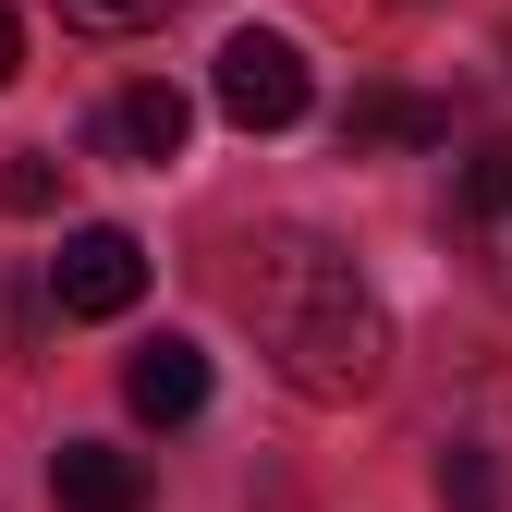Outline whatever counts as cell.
Returning <instances> with one entry per match:
<instances>
[{"mask_svg": "<svg viewBox=\"0 0 512 512\" xmlns=\"http://www.w3.org/2000/svg\"><path fill=\"white\" fill-rule=\"evenodd\" d=\"M49 500L61 512H147V476H135V452H110V439H61L49 452Z\"/></svg>", "mask_w": 512, "mask_h": 512, "instance_id": "8992f818", "label": "cell"}, {"mask_svg": "<svg viewBox=\"0 0 512 512\" xmlns=\"http://www.w3.org/2000/svg\"><path fill=\"white\" fill-rule=\"evenodd\" d=\"M464 232H476V256H488V281L512 293V147H488V159L464 171Z\"/></svg>", "mask_w": 512, "mask_h": 512, "instance_id": "52a82bcc", "label": "cell"}, {"mask_svg": "<svg viewBox=\"0 0 512 512\" xmlns=\"http://www.w3.org/2000/svg\"><path fill=\"white\" fill-rule=\"evenodd\" d=\"M183 135H196V98H183V86H122L110 110H98V147L110 159H135V171H159V159H183Z\"/></svg>", "mask_w": 512, "mask_h": 512, "instance_id": "277c9868", "label": "cell"}, {"mask_svg": "<svg viewBox=\"0 0 512 512\" xmlns=\"http://www.w3.org/2000/svg\"><path fill=\"white\" fill-rule=\"evenodd\" d=\"M452 135V110H427V98H366L354 110V147H439Z\"/></svg>", "mask_w": 512, "mask_h": 512, "instance_id": "ba28073f", "label": "cell"}, {"mask_svg": "<svg viewBox=\"0 0 512 512\" xmlns=\"http://www.w3.org/2000/svg\"><path fill=\"white\" fill-rule=\"evenodd\" d=\"M512 488H500V464L488 452H439V512H500Z\"/></svg>", "mask_w": 512, "mask_h": 512, "instance_id": "30bf717a", "label": "cell"}, {"mask_svg": "<svg viewBox=\"0 0 512 512\" xmlns=\"http://www.w3.org/2000/svg\"><path fill=\"white\" fill-rule=\"evenodd\" d=\"M122 403H135L147 427H183V415H208V354L183 342V330L135 342V366H122Z\"/></svg>", "mask_w": 512, "mask_h": 512, "instance_id": "5b68a950", "label": "cell"}, {"mask_svg": "<svg viewBox=\"0 0 512 512\" xmlns=\"http://www.w3.org/2000/svg\"><path fill=\"white\" fill-rule=\"evenodd\" d=\"M244 317H256L269 366L305 403H366L378 378H391V317H378V293L354 281V256H330L317 232H281L244 269Z\"/></svg>", "mask_w": 512, "mask_h": 512, "instance_id": "6da1fadb", "label": "cell"}, {"mask_svg": "<svg viewBox=\"0 0 512 512\" xmlns=\"http://www.w3.org/2000/svg\"><path fill=\"white\" fill-rule=\"evenodd\" d=\"M208 98L244 122V135H281V122H305V98H317V74H305V37H281V25H232V37H220V74H208Z\"/></svg>", "mask_w": 512, "mask_h": 512, "instance_id": "7a4b0ae2", "label": "cell"}, {"mask_svg": "<svg viewBox=\"0 0 512 512\" xmlns=\"http://www.w3.org/2000/svg\"><path fill=\"white\" fill-rule=\"evenodd\" d=\"M13 74H25V25L0 13V86H13Z\"/></svg>", "mask_w": 512, "mask_h": 512, "instance_id": "7c38bea8", "label": "cell"}, {"mask_svg": "<svg viewBox=\"0 0 512 512\" xmlns=\"http://www.w3.org/2000/svg\"><path fill=\"white\" fill-rule=\"evenodd\" d=\"M49 13L74 25V37H147V25L171 13V0H49Z\"/></svg>", "mask_w": 512, "mask_h": 512, "instance_id": "8fae6325", "label": "cell"}, {"mask_svg": "<svg viewBox=\"0 0 512 512\" xmlns=\"http://www.w3.org/2000/svg\"><path fill=\"white\" fill-rule=\"evenodd\" d=\"M135 293H147V244L122 232V220L61 232V256H49V305H61V317H122Z\"/></svg>", "mask_w": 512, "mask_h": 512, "instance_id": "3957f363", "label": "cell"}, {"mask_svg": "<svg viewBox=\"0 0 512 512\" xmlns=\"http://www.w3.org/2000/svg\"><path fill=\"white\" fill-rule=\"evenodd\" d=\"M0 208H13V220H49L61 208V159L49 147H13V159H0Z\"/></svg>", "mask_w": 512, "mask_h": 512, "instance_id": "9c48e42d", "label": "cell"}]
</instances>
